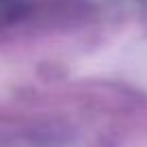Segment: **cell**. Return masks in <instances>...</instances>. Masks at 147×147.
<instances>
[{"label": "cell", "instance_id": "1", "mask_svg": "<svg viewBox=\"0 0 147 147\" xmlns=\"http://www.w3.org/2000/svg\"><path fill=\"white\" fill-rule=\"evenodd\" d=\"M18 5L20 0H0V13H13Z\"/></svg>", "mask_w": 147, "mask_h": 147}]
</instances>
